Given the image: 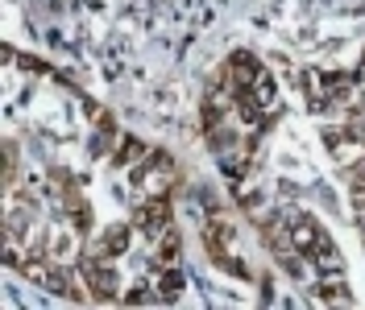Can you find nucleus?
<instances>
[{
    "mask_svg": "<svg viewBox=\"0 0 365 310\" xmlns=\"http://www.w3.org/2000/svg\"><path fill=\"white\" fill-rule=\"evenodd\" d=\"M120 248H129V223H116L113 232L100 240V257H113V252H120Z\"/></svg>",
    "mask_w": 365,
    "mask_h": 310,
    "instance_id": "nucleus-2",
    "label": "nucleus"
},
{
    "mask_svg": "<svg viewBox=\"0 0 365 310\" xmlns=\"http://www.w3.org/2000/svg\"><path fill=\"white\" fill-rule=\"evenodd\" d=\"M137 223H141V228H145L150 236H162V232H166V223H170V207H166L162 199L145 203V207L137 211Z\"/></svg>",
    "mask_w": 365,
    "mask_h": 310,
    "instance_id": "nucleus-1",
    "label": "nucleus"
}]
</instances>
